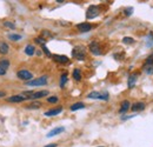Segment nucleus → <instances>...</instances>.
<instances>
[{
    "label": "nucleus",
    "instance_id": "23",
    "mask_svg": "<svg viewBox=\"0 0 153 147\" xmlns=\"http://www.w3.org/2000/svg\"><path fill=\"white\" fill-rule=\"evenodd\" d=\"M8 39L12 41H19V40H21V36L16 34V33H11V34H8Z\"/></svg>",
    "mask_w": 153,
    "mask_h": 147
},
{
    "label": "nucleus",
    "instance_id": "17",
    "mask_svg": "<svg viewBox=\"0 0 153 147\" xmlns=\"http://www.w3.org/2000/svg\"><path fill=\"white\" fill-rule=\"evenodd\" d=\"M41 107V102L40 101H33L28 105H26V110H38Z\"/></svg>",
    "mask_w": 153,
    "mask_h": 147
},
{
    "label": "nucleus",
    "instance_id": "24",
    "mask_svg": "<svg viewBox=\"0 0 153 147\" xmlns=\"http://www.w3.org/2000/svg\"><path fill=\"white\" fill-rule=\"evenodd\" d=\"M58 100H59V98H58L57 95L47 97V102H50V104H56V102H58Z\"/></svg>",
    "mask_w": 153,
    "mask_h": 147
},
{
    "label": "nucleus",
    "instance_id": "16",
    "mask_svg": "<svg viewBox=\"0 0 153 147\" xmlns=\"http://www.w3.org/2000/svg\"><path fill=\"white\" fill-rule=\"evenodd\" d=\"M135 82H137V74H131L128 76V81H127L128 88H133L134 86H135Z\"/></svg>",
    "mask_w": 153,
    "mask_h": 147
},
{
    "label": "nucleus",
    "instance_id": "9",
    "mask_svg": "<svg viewBox=\"0 0 153 147\" xmlns=\"http://www.w3.org/2000/svg\"><path fill=\"white\" fill-rule=\"evenodd\" d=\"M52 58H53V60H54V61H57V62H59V64H67V62L70 61L68 56H66V55L52 54Z\"/></svg>",
    "mask_w": 153,
    "mask_h": 147
},
{
    "label": "nucleus",
    "instance_id": "1",
    "mask_svg": "<svg viewBox=\"0 0 153 147\" xmlns=\"http://www.w3.org/2000/svg\"><path fill=\"white\" fill-rule=\"evenodd\" d=\"M72 56L79 60V61H82L86 59V48L81 45H78V46H74L73 50H72Z\"/></svg>",
    "mask_w": 153,
    "mask_h": 147
},
{
    "label": "nucleus",
    "instance_id": "35",
    "mask_svg": "<svg viewBox=\"0 0 153 147\" xmlns=\"http://www.w3.org/2000/svg\"><path fill=\"white\" fill-rule=\"evenodd\" d=\"M57 2H59V4H62V2H65L64 0H57Z\"/></svg>",
    "mask_w": 153,
    "mask_h": 147
},
{
    "label": "nucleus",
    "instance_id": "11",
    "mask_svg": "<svg viewBox=\"0 0 153 147\" xmlns=\"http://www.w3.org/2000/svg\"><path fill=\"white\" fill-rule=\"evenodd\" d=\"M62 112V107H57V108H52V110H48L46 111L44 113L45 117H56L58 114H60Z\"/></svg>",
    "mask_w": 153,
    "mask_h": 147
},
{
    "label": "nucleus",
    "instance_id": "33",
    "mask_svg": "<svg viewBox=\"0 0 153 147\" xmlns=\"http://www.w3.org/2000/svg\"><path fill=\"white\" fill-rule=\"evenodd\" d=\"M4 97H6V92L5 91H0V98H4Z\"/></svg>",
    "mask_w": 153,
    "mask_h": 147
},
{
    "label": "nucleus",
    "instance_id": "12",
    "mask_svg": "<svg viewBox=\"0 0 153 147\" xmlns=\"http://www.w3.org/2000/svg\"><path fill=\"white\" fill-rule=\"evenodd\" d=\"M65 131V127H56V128H53L52 131H50L48 133H47V138H52V137H56L58 134H60V133H62Z\"/></svg>",
    "mask_w": 153,
    "mask_h": 147
},
{
    "label": "nucleus",
    "instance_id": "19",
    "mask_svg": "<svg viewBox=\"0 0 153 147\" xmlns=\"http://www.w3.org/2000/svg\"><path fill=\"white\" fill-rule=\"evenodd\" d=\"M145 104L144 102H135L133 106L131 107V110L133 111V112H138V111H143L145 110Z\"/></svg>",
    "mask_w": 153,
    "mask_h": 147
},
{
    "label": "nucleus",
    "instance_id": "27",
    "mask_svg": "<svg viewBox=\"0 0 153 147\" xmlns=\"http://www.w3.org/2000/svg\"><path fill=\"white\" fill-rule=\"evenodd\" d=\"M123 42H124V44H133L134 39L131 37H125V38H123Z\"/></svg>",
    "mask_w": 153,
    "mask_h": 147
},
{
    "label": "nucleus",
    "instance_id": "30",
    "mask_svg": "<svg viewBox=\"0 0 153 147\" xmlns=\"http://www.w3.org/2000/svg\"><path fill=\"white\" fill-rule=\"evenodd\" d=\"M145 71L147 74H153V66H149V67H145Z\"/></svg>",
    "mask_w": 153,
    "mask_h": 147
},
{
    "label": "nucleus",
    "instance_id": "26",
    "mask_svg": "<svg viewBox=\"0 0 153 147\" xmlns=\"http://www.w3.org/2000/svg\"><path fill=\"white\" fill-rule=\"evenodd\" d=\"M34 40H36V42H37V44H39V45H41V46H44V45L46 44V40H45V39H44L42 37L36 38Z\"/></svg>",
    "mask_w": 153,
    "mask_h": 147
},
{
    "label": "nucleus",
    "instance_id": "32",
    "mask_svg": "<svg viewBox=\"0 0 153 147\" xmlns=\"http://www.w3.org/2000/svg\"><path fill=\"white\" fill-rule=\"evenodd\" d=\"M58 146V144H48V145H46V146H44V147H57Z\"/></svg>",
    "mask_w": 153,
    "mask_h": 147
},
{
    "label": "nucleus",
    "instance_id": "15",
    "mask_svg": "<svg viewBox=\"0 0 153 147\" xmlns=\"http://www.w3.org/2000/svg\"><path fill=\"white\" fill-rule=\"evenodd\" d=\"M24 52H25V54L28 55V56H32V55L36 53V47L33 46V45H27L26 47H25V50H24Z\"/></svg>",
    "mask_w": 153,
    "mask_h": 147
},
{
    "label": "nucleus",
    "instance_id": "31",
    "mask_svg": "<svg viewBox=\"0 0 153 147\" xmlns=\"http://www.w3.org/2000/svg\"><path fill=\"white\" fill-rule=\"evenodd\" d=\"M132 12H133V8H132V7L126 8V10H125V16H131V14H132Z\"/></svg>",
    "mask_w": 153,
    "mask_h": 147
},
{
    "label": "nucleus",
    "instance_id": "36",
    "mask_svg": "<svg viewBox=\"0 0 153 147\" xmlns=\"http://www.w3.org/2000/svg\"><path fill=\"white\" fill-rule=\"evenodd\" d=\"M98 147H104V146H98Z\"/></svg>",
    "mask_w": 153,
    "mask_h": 147
},
{
    "label": "nucleus",
    "instance_id": "21",
    "mask_svg": "<svg viewBox=\"0 0 153 147\" xmlns=\"http://www.w3.org/2000/svg\"><path fill=\"white\" fill-rule=\"evenodd\" d=\"M67 73H62L61 74V76H60V82H59V86H60V88H64L65 87V85H66V82H67Z\"/></svg>",
    "mask_w": 153,
    "mask_h": 147
},
{
    "label": "nucleus",
    "instance_id": "29",
    "mask_svg": "<svg viewBox=\"0 0 153 147\" xmlns=\"http://www.w3.org/2000/svg\"><path fill=\"white\" fill-rule=\"evenodd\" d=\"M41 48H42V52H44L45 54L47 55V56H52V54H51V52L48 51V48H47V47H46L45 45H44V46H41Z\"/></svg>",
    "mask_w": 153,
    "mask_h": 147
},
{
    "label": "nucleus",
    "instance_id": "7",
    "mask_svg": "<svg viewBox=\"0 0 153 147\" xmlns=\"http://www.w3.org/2000/svg\"><path fill=\"white\" fill-rule=\"evenodd\" d=\"M76 28L81 33H87V32H90L92 30V25L90 22H81V24L76 25Z\"/></svg>",
    "mask_w": 153,
    "mask_h": 147
},
{
    "label": "nucleus",
    "instance_id": "8",
    "mask_svg": "<svg viewBox=\"0 0 153 147\" xmlns=\"http://www.w3.org/2000/svg\"><path fill=\"white\" fill-rule=\"evenodd\" d=\"M25 100H27V99L24 95H21V94H16V95H11V97L6 98L7 102H22Z\"/></svg>",
    "mask_w": 153,
    "mask_h": 147
},
{
    "label": "nucleus",
    "instance_id": "6",
    "mask_svg": "<svg viewBox=\"0 0 153 147\" xmlns=\"http://www.w3.org/2000/svg\"><path fill=\"white\" fill-rule=\"evenodd\" d=\"M88 51L93 55L101 54V47H100L99 42H98V41H92V42L88 45Z\"/></svg>",
    "mask_w": 153,
    "mask_h": 147
},
{
    "label": "nucleus",
    "instance_id": "10",
    "mask_svg": "<svg viewBox=\"0 0 153 147\" xmlns=\"http://www.w3.org/2000/svg\"><path fill=\"white\" fill-rule=\"evenodd\" d=\"M48 95V91H46V90H42V91H38V92H34L32 94V97L30 98V99H32V100H38V99H41V98H44V97H47Z\"/></svg>",
    "mask_w": 153,
    "mask_h": 147
},
{
    "label": "nucleus",
    "instance_id": "28",
    "mask_svg": "<svg viewBox=\"0 0 153 147\" xmlns=\"http://www.w3.org/2000/svg\"><path fill=\"white\" fill-rule=\"evenodd\" d=\"M153 64V53L151 55H149L147 56V59H146V62H145V65H149V66H151Z\"/></svg>",
    "mask_w": 153,
    "mask_h": 147
},
{
    "label": "nucleus",
    "instance_id": "2",
    "mask_svg": "<svg viewBox=\"0 0 153 147\" xmlns=\"http://www.w3.org/2000/svg\"><path fill=\"white\" fill-rule=\"evenodd\" d=\"M27 86H31V87H34V86H45L47 85V75H42V76H39L36 78L28 82H26Z\"/></svg>",
    "mask_w": 153,
    "mask_h": 147
},
{
    "label": "nucleus",
    "instance_id": "20",
    "mask_svg": "<svg viewBox=\"0 0 153 147\" xmlns=\"http://www.w3.org/2000/svg\"><path fill=\"white\" fill-rule=\"evenodd\" d=\"M84 108H85V104H84V102H76V104H73V105L70 107V110L72 111V112L78 111V110H84Z\"/></svg>",
    "mask_w": 153,
    "mask_h": 147
},
{
    "label": "nucleus",
    "instance_id": "5",
    "mask_svg": "<svg viewBox=\"0 0 153 147\" xmlns=\"http://www.w3.org/2000/svg\"><path fill=\"white\" fill-rule=\"evenodd\" d=\"M87 98L88 99H99V100L107 101L108 100V93H100V92H97V91H93V92L87 94Z\"/></svg>",
    "mask_w": 153,
    "mask_h": 147
},
{
    "label": "nucleus",
    "instance_id": "14",
    "mask_svg": "<svg viewBox=\"0 0 153 147\" xmlns=\"http://www.w3.org/2000/svg\"><path fill=\"white\" fill-rule=\"evenodd\" d=\"M8 51H10V46H8V44L5 42V41H0V54L6 55L7 53H8Z\"/></svg>",
    "mask_w": 153,
    "mask_h": 147
},
{
    "label": "nucleus",
    "instance_id": "3",
    "mask_svg": "<svg viewBox=\"0 0 153 147\" xmlns=\"http://www.w3.org/2000/svg\"><path fill=\"white\" fill-rule=\"evenodd\" d=\"M17 78L19 80L25 81V82H28V81L33 80V74L31 73L30 71H27V70H19L17 72Z\"/></svg>",
    "mask_w": 153,
    "mask_h": 147
},
{
    "label": "nucleus",
    "instance_id": "25",
    "mask_svg": "<svg viewBox=\"0 0 153 147\" xmlns=\"http://www.w3.org/2000/svg\"><path fill=\"white\" fill-rule=\"evenodd\" d=\"M4 26H6V27H8L11 30H16V24L12 22V21H5L4 22Z\"/></svg>",
    "mask_w": 153,
    "mask_h": 147
},
{
    "label": "nucleus",
    "instance_id": "18",
    "mask_svg": "<svg viewBox=\"0 0 153 147\" xmlns=\"http://www.w3.org/2000/svg\"><path fill=\"white\" fill-rule=\"evenodd\" d=\"M0 67H1L2 70L7 71L8 67H10V60L6 59V58H1V59H0Z\"/></svg>",
    "mask_w": 153,
    "mask_h": 147
},
{
    "label": "nucleus",
    "instance_id": "13",
    "mask_svg": "<svg viewBox=\"0 0 153 147\" xmlns=\"http://www.w3.org/2000/svg\"><path fill=\"white\" fill-rule=\"evenodd\" d=\"M130 106H131L130 101H128V100H124V101L120 104V110H119V113H121V114L126 113L127 111L130 110Z\"/></svg>",
    "mask_w": 153,
    "mask_h": 147
},
{
    "label": "nucleus",
    "instance_id": "4",
    "mask_svg": "<svg viewBox=\"0 0 153 147\" xmlns=\"http://www.w3.org/2000/svg\"><path fill=\"white\" fill-rule=\"evenodd\" d=\"M99 13H100L99 7L96 6V5H91V6L87 8V11H86V19H87V20H92V19L97 18V17L99 16Z\"/></svg>",
    "mask_w": 153,
    "mask_h": 147
},
{
    "label": "nucleus",
    "instance_id": "22",
    "mask_svg": "<svg viewBox=\"0 0 153 147\" xmlns=\"http://www.w3.org/2000/svg\"><path fill=\"white\" fill-rule=\"evenodd\" d=\"M72 76H73V79L76 81H80L81 80V72H80V70L79 68H74L73 73H72Z\"/></svg>",
    "mask_w": 153,
    "mask_h": 147
},
{
    "label": "nucleus",
    "instance_id": "34",
    "mask_svg": "<svg viewBox=\"0 0 153 147\" xmlns=\"http://www.w3.org/2000/svg\"><path fill=\"white\" fill-rule=\"evenodd\" d=\"M6 74V71L5 70H2L1 67H0V75H5Z\"/></svg>",
    "mask_w": 153,
    "mask_h": 147
}]
</instances>
